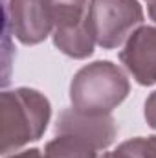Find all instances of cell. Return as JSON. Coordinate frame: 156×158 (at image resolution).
I'll return each instance as SVG.
<instances>
[{"instance_id": "obj_1", "label": "cell", "mask_w": 156, "mask_h": 158, "mask_svg": "<svg viewBox=\"0 0 156 158\" xmlns=\"http://www.w3.org/2000/svg\"><path fill=\"white\" fill-rule=\"evenodd\" d=\"M51 116L50 101L33 88L6 90L0 96V151L9 155L44 134Z\"/></svg>"}, {"instance_id": "obj_2", "label": "cell", "mask_w": 156, "mask_h": 158, "mask_svg": "<svg viewBox=\"0 0 156 158\" xmlns=\"http://www.w3.org/2000/svg\"><path fill=\"white\" fill-rule=\"evenodd\" d=\"M130 85L125 72L110 61L83 66L70 83L72 107L92 116L110 114L129 96Z\"/></svg>"}, {"instance_id": "obj_3", "label": "cell", "mask_w": 156, "mask_h": 158, "mask_svg": "<svg viewBox=\"0 0 156 158\" xmlns=\"http://www.w3.org/2000/svg\"><path fill=\"white\" fill-rule=\"evenodd\" d=\"M88 22L96 44L112 50L127 42L143 22V9L138 0H90Z\"/></svg>"}, {"instance_id": "obj_4", "label": "cell", "mask_w": 156, "mask_h": 158, "mask_svg": "<svg viewBox=\"0 0 156 158\" xmlns=\"http://www.w3.org/2000/svg\"><path fill=\"white\" fill-rule=\"evenodd\" d=\"M6 30L24 44H39L53 30L48 0H9L6 4Z\"/></svg>"}, {"instance_id": "obj_5", "label": "cell", "mask_w": 156, "mask_h": 158, "mask_svg": "<svg viewBox=\"0 0 156 158\" xmlns=\"http://www.w3.org/2000/svg\"><path fill=\"white\" fill-rule=\"evenodd\" d=\"M116 121L110 114L92 116L79 112L74 107L64 109L55 121V134H68L90 143L97 151L107 149L116 140Z\"/></svg>"}, {"instance_id": "obj_6", "label": "cell", "mask_w": 156, "mask_h": 158, "mask_svg": "<svg viewBox=\"0 0 156 158\" xmlns=\"http://www.w3.org/2000/svg\"><path fill=\"white\" fill-rule=\"evenodd\" d=\"M119 61L129 70V74L140 85L156 83V26L138 28L123 50L119 52Z\"/></svg>"}, {"instance_id": "obj_7", "label": "cell", "mask_w": 156, "mask_h": 158, "mask_svg": "<svg viewBox=\"0 0 156 158\" xmlns=\"http://www.w3.org/2000/svg\"><path fill=\"white\" fill-rule=\"evenodd\" d=\"M53 42L63 53H66V55H70L74 59H84V57L92 55L96 37L92 33L88 15L79 24L55 28L53 30Z\"/></svg>"}, {"instance_id": "obj_8", "label": "cell", "mask_w": 156, "mask_h": 158, "mask_svg": "<svg viewBox=\"0 0 156 158\" xmlns=\"http://www.w3.org/2000/svg\"><path fill=\"white\" fill-rule=\"evenodd\" d=\"M97 149L68 134H55L44 147L42 158H97Z\"/></svg>"}, {"instance_id": "obj_9", "label": "cell", "mask_w": 156, "mask_h": 158, "mask_svg": "<svg viewBox=\"0 0 156 158\" xmlns=\"http://www.w3.org/2000/svg\"><path fill=\"white\" fill-rule=\"evenodd\" d=\"M48 6L53 19V30L79 24L88 15V0H48Z\"/></svg>"}, {"instance_id": "obj_10", "label": "cell", "mask_w": 156, "mask_h": 158, "mask_svg": "<svg viewBox=\"0 0 156 158\" xmlns=\"http://www.w3.org/2000/svg\"><path fill=\"white\" fill-rule=\"evenodd\" d=\"M99 158H156V136L127 140L116 151L103 153Z\"/></svg>"}, {"instance_id": "obj_11", "label": "cell", "mask_w": 156, "mask_h": 158, "mask_svg": "<svg viewBox=\"0 0 156 158\" xmlns=\"http://www.w3.org/2000/svg\"><path fill=\"white\" fill-rule=\"evenodd\" d=\"M145 119H147L149 127L156 129V90L145 101Z\"/></svg>"}, {"instance_id": "obj_12", "label": "cell", "mask_w": 156, "mask_h": 158, "mask_svg": "<svg viewBox=\"0 0 156 158\" xmlns=\"http://www.w3.org/2000/svg\"><path fill=\"white\" fill-rule=\"evenodd\" d=\"M7 158H42V153L39 149H28V151H22V153H17L13 156H7Z\"/></svg>"}, {"instance_id": "obj_13", "label": "cell", "mask_w": 156, "mask_h": 158, "mask_svg": "<svg viewBox=\"0 0 156 158\" xmlns=\"http://www.w3.org/2000/svg\"><path fill=\"white\" fill-rule=\"evenodd\" d=\"M149 17L156 22V0H151V4H149Z\"/></svg>"}]
</instances>
